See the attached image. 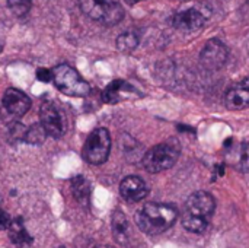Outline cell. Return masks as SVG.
I'll list each match as a JSON object with an SVG mask.
<instances>
[{
    "instance_id": "obj_1",
    "label": "cell",
    "mask_w": 249,
    "mask_h": 248,
    "mask_svg": "<svg viewBox=\"0 0 249 248\" xmlns=\"http://www.w3.org/2000/svg\"><path fill=\"white\" fill-rule=\"evenodd\" d=\"M216 209V202L207 191H197L191 194L184 206L181 222L182 227L194 234H201L207 229Z\"/></svg>"
},
{
    "instance_id": "obj_2",
    "label": "cell",
    "mask_w": 249,
    "mask_h": 248,
    "mask_svg": "<svg viewBox=\"0 0 249 248\" xmlns=\"http://www.w3.org/2000/svg\"><path fill=\"white\" fill-rule=\"evenodd\" d=\"M178 212L174 206L162 203H146L136 213V224L147 235H159L168 231L177 221Z\"/></svg>"
},
{
    "instance_id": "obj_3",
    "label": "cell",
    "mask_w": 249,
    "mask_h": 248,
    "mask_svg": "<svg viewBox=\"0 0 249 248\" xmlns=\"http://www.w3.org/2000/svg\"><path fill=\"white\" fill-rule=\"evenodd\" d=\"M181 153V146L175 139H169L149 149L143 156V167L146 171L156 174L172 168Z\"/></svg>"
},
{
    "instance_id": "obj_4",
    "label": "cell",
    "mask_w": 249,
    "mask_h": 248,
    "mask_svg": "<svg viewBox=\"0 0 249 248\" xmlns=\"http://www.w3.org/2000/svg\"><path fill=\"white\" fill-rule=\"evenodd\" d=\"M79 6L89 19L107 26L117 25L124 18V9L115 0H79Z\"/></svg>"
},
{
    "instance_id": "obj_5",
    "label": "cell",
    "mask_w": 249,
    "mask_h": 248,
    "mask_svg": "<svg viewBox=\"0 0 249 248\" xmlns=\"http://www.w3.org/2000/svg\"><path fill=\"white\" fill-rule=\"evenodd\" d=\"M53 80L54 85L60 92L69 96L83 98L90 94L89 83L77 73L76 69H73L69 64H58L53 70Z\"/></svg>"
},
{
    "instance_id": "obj_6",
    "label": "cell",
    "mask_w": 249,
    "mask_h": 248,
    "mask_svg": "<svg viewBox=\"0 0 249 248\" xmlns=\"http://www.w3.org/2000/svg\"><path fill=\"white\" fill-rule=\"evenodd\" d=\"M111 152V136L104 127L95 129L85 142L82 155L83 159L90 165H102Z\"/></svg>"
},
{
    "instance_id": "obj_7",
    "label": "cell",
    "mask_w": 249,
    "mask_h": 248,
    "mask_svg": "<svg viewBox=\"0 0 249 248\" xmlns=\"http://www.w3.org/2000/svg\"><path fill=\"white\" fill-rule=\"evenodd\" d=\"M39 123L47 136L54 139L61 137L67 130V118L63 110L53 101H47L39 108Z\"/></svg>"
},
{
    "instance_id": "obj_8",
    "label": "cell",
    "mask_w": 249,
    "mask_h": 248,
    "mask_svg": "<svg viewBox=\"0 0 249 248\" xmlns=\"http://www.w3.org/2000/svg\"><path fill=\"white\" fill-rule=\"evenodd\" d=\"M200 61L207 70H220L228 61V48L220 39H210L200 53Z\"/></svg>"
},
{
    "instance_id": "obj_9",
    "label": "cell",
    "mask_w": 249,
    "mask_h": 248,
    "mask_svg": "<svg viewBox=\"0 0 249 248\" xmlns=\"http://www.w3.org/2000/svg\"><path fill=\"white\" fill-rule=\"evenodd\" d=\"M172 23L177 29L182 32H196L204 26L206 15L203 13L201 9L194 7V6L182 7L175 13Z\"/></svg>"
},
{
    "instance_id": "obj_10",
    "label": "cell",
    "mask_w": 249,
    "mask_h": 248,
    "mask_svg": "<svg viewBox=\"0 0 249 248\" xmlns=\"http://www.w3.org/2000/svg\"><path fill=\"white\" fill-rule=\"evenodd\" d=\"M3 107L4 110L12 114L13 117H22L25 115L29 108H31V99L26 94H23L22 91L16 89V88H9L6 89L4 95H3Z\"/></svg>"
},
{
    "instance_id": "obj_11",
    "label": "cell",
    "mask_w": 249,
    "mask_h": 248,
    "mask_svg": "<svg viewBox=\"0 0 249 248\" xmlns=\"http://www.w3.org/2000/svg\"><path fill=\"white\" fill-rule=\"evenodd\" d=\"M120 194L127 202H140L149 194V189L140 177L128 175L120 184Z\"/></svg>"
},
{
    "instance_id": "obj_12",
    "label": "cell",
    "mask_w": 249,
    "mask_h": 248,
    "mask_svg": "<svg viewBox=\"0 0 249 248\" xmlns=\"http://www.w3.org/2000/svg\"><path fill=\"white\" fill-rule=\"evenodd\" d=\"M225 104L229 110H244L249 107V77L238 82L229 91L225 96Z\"/></svg>"
},
{
    "instance_id": "obj_13",
    "label": "cell",
    "mask_w": 249,
    "mask_h": 248,
    "mask_svg": "<svg viewBox=\"0 0 249 248\" xmlns=\"http://www.w3.org/2000/svg\"><path fill=\"white\" fill-rule=\"evenodd\" d=\"M112 235L120 246L127 247L131 243V225L121 210H115L112 215Z\"/></svg>"
},
{
    "instance_id": "obj_14",
    "label": "cell",
    "mask_w": 249,
    "mask_h": 248,
    "mask_svg": "<svg viewBox=\"0 0 249 248\" xmlns=\"http://www.w3.org/2000/svg\"><path fill=\"white\" fill-rule=\"evenodd\" d=\"M9 238L16 247L19 248H28L34 243V238L26 231L22 218H16L15 221H12V224L9 227Z\"/></svg>"
},
{
    "instance_id": "obj_15",
    "label": "cell",
    "mask_w": 249,
    "mask_h": 248,
    "mask_svg": "<svg viewBox=\"0 0 249 248\" xmlns=\"http://www.w3.org/2000/svg\"><path fill=\"white\" fill-rule=\"evenodd\" d=\"M231 162L232 165L241 171L249 172V142H242L231 151Z\"/></svg>"
},
{
    "instance_id": "obj_16",
    "label": "cell",
    "mask_w": 249,
    "mask_h": 248,
    "mask_svg": "<svg viewBox=\"0 0 249 248\" xmlns=\"http://www.w3.org/2000/svg\"><path fill=\"white\" fill-rule=\"evenodd\" d=\"M121 91H134L127 82L124 80H112L102 92V101L107 104H117L121 99Z\"/></svg>"
},
{
    "instance_id": "obj_17",
    "label": "cell",
    "mask_w": 249,
    "mask_h": 248,
    "mask_svg": "<svg viewBox=\"0 0 249 248\" xmlns=\"http://www.w3.org/2000/svg\"><path fill=\"white\" fill-rule=\"evenodd\" d=\"M71 193L79 203L88 205L90 199V184L83 175H76L71 178Z\"/></svg>"
},
{
    "instance_id": "obj_18",
    "label": "cell",
    "mask_w": 249,
    "mask_h": 248,
    "mask_svg": "<svg viewBox=\"0 0 249 248\" xmlns=\"http://www.w3.org/2000/svg\"><path fill=\"white\" fill-rule=\"evenodd\" d=\"M139 42H140L139 35L133 31H127L117 38V48L121 53H131L137 48Z\"/></svg>"
},
{
    "instance_id": "obj_19",
    "label": "cell",
    "mask_w": 249,
    "mask_h": 248,
    "mask_svg": "<svg viewBox=\"0 0 249 248\" xmlns=\"http://www.w3.org/2000/svg\"><path fill=\"white\" fill-rule=\"evenodd\" d=\"M45 137H47V133L44 127L41 126V123H38V124L31 126L29 130H26L25 142H28L29 145H42Z\"/></svg>"
},
{
    "instance_id": "obj_20",
    "label": "cell",
    "mask_w": 249,
    "mask_h": 248,
    "mask_svg": "<svg viewBox=\"0 0 249 248\" xmlns=\"http://www.w3.org/2000/svg\"><path fill=\"white\" fill-rule=\"evenodd\" d=\"M9 9L18 18H23L32 7V0H7Z\"/></svg>"
},
{
    "instance_id": "obj_21",
    "label": "cell",
    "mask_w": 249,
    "mask_h": 248,
    "mask_svg": "<svg viewBox=\"0 0 249 248\" xmlns=\"http://www.w3.org/2000/svg\"><path fill=\"white\" fill-rule=\"evenodd\" d=\"M9 136H10V139L15 140V142L25 140L26 129H25L20 123H15V124H12V127L9 129Z\"/></svg>"
},
{
    "instance_id": "obj_22",
    "label": "cell",
    "mask_w": 249,
    "mask_h": 248,
    "mask_svg": "<svg viewBox=\"0 0 249 248\" xmlns=\"http://www.w3.org/2000/svg\"><path fill=\"white\" fill-rule=\"evenodd\" d=\"M53 70H50V69H44V67H41V69H38L36 70V79L38 80H41V82H51L53 80Z\"/></svg>"
},
{
    "instance_id": "obj_23",
    "label": "cell",
    "mask_w": 249,
    "mask_h": 248,
    "mask_svg": "<svg viewBox=\"0 0 249 248\" xmlns=\"http://www.w3.org/2000/svg\"><path fill=\"white\" fill-rule=\"evenodd\" d=\"M10 224H12L10 216H9L4 210H1V209H0V231H3V229H9Z\"/></svg>"
},
{
    "instance_id": "obj_24",
    "label": "cell",
    "mask_w": 249,
    "mask_h": 248,
    "mask_svg": "<svg viewBox=\"0 0 249 248\" xmlns=\"http://www.w3.org/2000/svg\"><path fill=\"white\" fill-rule=\"evenodd\" d=\"M223 174H225V165H223V164H220V165H219V175L222 177Z\"/></svg>"
},
{
    "instance_id": "obj_25",
    "label": "cell",
    "mask_w": 249,
    "mask_h": 248,
    "mask_svg": "<svg viewBox=\"0 0 249 248\" xmlns=\"http://www.w3.org/2000/svg\"><path fill=\"white\" fill-rule=\"evenodd\" d=\"M139 1H143V0H125V3L130 4V6H133V4H136V3H139Z\"/></svg>"
},
{
    "instance_id": "obj_26",
    "label": "cell",
    "mask_w": 249,
    "mask_h": 248,
    "mask_svg": "<svg viewBox=\"0 0 249 248\" xmlns=\"http://www.w3.org/2000/svg\"><path fill=\"white\" fill-rule=\"evenodd\" d=\"M96 248H115V247H109V246H99V247Z\"/></svg>"
},
{
    "instance_id": "obj_27",
    "label": "cell",
    "mask_w": 249,
    "mask_h": 248,
    "mask_svg": "<svg viewBox=\"0 0 249 248\" xmlns=\"http://www.w3.org/2000/svg\"><path fill=\"white\" fill-rule=\"evenodd\" d=\"M57 248H64V247H57Z\"/></svg>"
}]
</instances>
